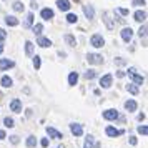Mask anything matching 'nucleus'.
<instances>
[{"label": "nucleus", "instance_id": "f257e3e1", "mask_svg": "<svg viewBox=\"0 0 148 148\" xmlns=\"http://www.w3.org/2000/svg\"><path fill=\"white\" fill-rule=\"evenodd\" d=\"M128 77L133 80L135 85H141V83H143V77H141V75H138V72H136V68H135V67L128 68Z\"/></svg>", "mask_w": 148, "mask_h": 148}, {"label": "nucleus", "instance_id": "f03ea898", "mask_svg": "<svg viewBox=\"0 0 148 148\" xmlns=\"http://www.w3.org/2000/svg\"><path fill=\"white\" fill-rule=\"evenodd\" d=\"M90 43H92L95 48H101L103 45H105V38H103L100 34H95V35H92V38H90Z\"/></svg>", "mask_w": 148, "mask_h": 148}, {"label": "nucleus", "instance_id": "7ed1b4c3", "mask_svg": "<svg viewBox=\"0 0 148 148\" xmlns=\"http://www.w3.org/2000/svg\"><path fill=\"white\" fill-rule=\"evenodd\" d=\"M87 62L92 65H101L103 63V57L98 53H88L87 55Z\"/></svg>", "mask_w": 148, "mask_h": 148}, {"label": "nucleus", "instance_id": "20e7f679", "mask_svg": "<svg viewBox=\"0 0 148 148\" xmlns=\"http://www.w3.org/2000/svg\"><path fill=\"white\" fill-rule=\"evenodd\" d=\"M120 35H121V38H123V42H130L132 37H133V30L130 27H125V28H121Z\"/></svg>", "mask_w": 148, "mask_h": 148}, {"label": "nucleus", "instance_id": "39448f33", "mask_svg": "<svg viewBox=\"0 0 148 148\" xmlns=\"http://www.w3.org/2000/svg\"><path fill=\"white\" fill-rule=\"evenodd\" d=\"M14 65H15L14 60H8V58H0V72L8 70V68H12Z\"/></svg>", "mask_w": 148, "mask_h": 148}, {"label": "nucleus", "instance_id": "423d86ee", "mask_svg": "<svg viewBox=\"0 0 148 148\" xmlns=\"http://www.w3.org/2000/svg\"><path fill=\"white\" fill-rule=\"evenodd\" d=\"M112 80H113V77H112V73H107L103 75L100 78V85L103 88H110V85H112Z\"/></svg>", "mask_w": 148, "mask_h": 148}, {"label": "nucleus", "instance_id": "0eeeda50", "mask_svg": "<svg viewBox=\"0 0 148 148\" xmlns=\"http://www.w3.org/2000/svg\"><path fill=\"white\" fill-rule=\"evenodd\" d=\"M10 110L15 112V113H22V101L18 98H14L10 101Z\"/></svg>", "mask_w": 148, "mask_h": 148}, {"label": "nucleus", "instance_id": "6e6552de", "mask_svg": "<svg viewBox=\"0 0 148 148\" xmlns=\"http://www.w3.org/2000/svg\"><path fill=\"white\" fill-rule=\"evenodd\" d=\"M120 115H118V112L116 110H105L103 112V118L105 120H116Z\"/></svg>", "mask_w": 148, "mask_h": 148}, {"label": "nucleus", "instance_id": "1a4fd4ad", "mask_svg": "<svg viewBox=\"0 0 148 148\" xmlns=\"http://www.w3.org/2000/svg\"><path fill=\"white\" fill-rule=\"evenodd\" d=\"M70 132H72L75 136H82V135H83V128H82V125H78V123H72V125H70Z\"/></svg>", "mask_w": 148, "mask_h": 148}, {"label": "nucleus", "instance_id": "9d476101", "mask_svg": "<svg viewBox=\"0 0 148 148\" xmlns=\"http://www.w3.org/2000/svg\"><path fill=\"white\" fill-rule=\"evenodd\" d=\"M47 133H48V136H52V138H57V140H62V138H63V133L57 132V130H55V128H52V127H48V128H47Z\"/></svg>", "mask_w": 148, "mask_h": 148}, {"label": "nucleus", "instance_id": "9b49d317", "mask_svg": "<svg viewBox=\"0 0 148 148\" xmlns=\"http://www.w3.org/2000/svg\"><path fill=\"white\" fill-rule=\"evenodd\" d=\"M57 7L60 8L62 12H67V10H70V2L68 0H57Z\"/></svg>", "mask_w": 148, "mask_h": 148}, {"label": "nucleus", "instance_id": "f8f14e48", "mask_svg": "<svg viewBox=\"0 0 148 148\" xmlns=\"http://www.w3.org/2000/svg\"><path fill=\"white\" fill-rule=\"evenodd\" d=\"M5 23H7L8 27H17L18 25V18L14 17V15H7L5 17Z\"/></svg>", "mask_w": 148, "mask_h": 148}, {"label": "nucleus", "instance_id": "ddd939ff", "mask_svg": "<svg viewBox=\"0 0 148 148\" xmlns=\"http://www.w3.org/2000/svg\"><path fill=\"white\" fill-rule=\"evenodd\" d=\"M40 15L43 20H50V18H53V10L52 8H43L40 12Z\"/></svg>", "mask_w": 148, "mask_h": 148}, {"label": "nucleus", "instance_id": "4468645a", "mask_svg": "<svg viewBox=\"0 0 148 148\" xmlns=\"http://www.w3.org/2000/svg\"><path fill=\"white\" fill-rule=\"evenodd\" d=\"M83 14H85L87 18H93V17H95L93 7H92V5H83Z\"/></svg>", "mask_w": 148, "mask_h": 148}, {"label": "nucleus", "instance_id": "2eb2a0df", "mask_svg": "<svg viewBox=\"0 0 148 148\" xmlns=\"http://www.w3.org/2000/svg\"><path fill=\"white\" fill-rule=\"evenodd\" d=\"M107 135L108 136H112V138H115V136H118V135H121L123 132H120V130H116V128H113V127H107Z\"/></svg>", "mask_w": 148, "mask_h": 148}, {"label": "nucleus", "instance_id": "dca6fc26", "mask_svg": "<svg viewBox=\"0 0 148 148\" xmlns=\"http://www.w3.org/2000/svg\"><path fill=\"white\" fill-rule=\"evenodd\" d=\"M133 17H135V20L136 22H145V18H147V12H145V10H136Z\"/></svg>", "mask_w": 148, "mask_h": 148}, {"label": "nucleus", "instance_id": "f3484780", "mask_svg": "<svg viewBox=\"0 0 148 148\" xmlns=\"http://www.w3.org/2000/svg\"><path fill=\"white\" fill-rule=\"evenodd\" d=\"M37 45H40L42 48H47V47H50V45H52V42L48 40V38H45V37H38Z\"/></svg>", "mask_w": 148, "mask_h": 148}, {"label": "nucleus", "instance_id": "a211bd4d", "mask_svg": "<svg viewBox=\"0 0 148 148\" xmlns=\"http://www.w3.org/2000/svg\"><path fill=\"white\" fill-rule=\"evenodd\" d=\"M136 107H138V105H136V101L135 100H127L125 101V108H127L128 112H135Z\"/></svg>", "mask_w": 148, "mask_h": 148}, {"label": "nucleus", "instance_id": "6ab92c4d", "mask_svg": "<svg viewBox=\"0 0 148 148\" xmlns=\"http://www.w3.org/2000/svg\"><path fill=\"white\" fill-rule=\"evenodd\" d=\"M0 83H2V87L10 88V87H12V83H14V82H12V78H10V77H7V75H5V77H2V80H0Z\"/></svg>", "mask_w": 148, "mask_h": 148}, {"label": "nucleus", "instance_id": "aec40b11", "mask_svg": "<svg viewBox=\"0 0 148 148\" xmlns=\"http://www.w3.org/2000/svg\"><path fill=\"white\" fill-rule=\"evenodd\" d=\"M103 22L107 23V28H108V30H112V28L115 27L113 23H112V20H110V12H105V14H103Z\"/></svg>", "mask_w": 148, "mask_h": 148}, {"label": "nucleus", "instance_id": "412c9836", "mask_svg": "<svg viewBox=\"0 0 148 148\" xmlns=\"http://www.w3.org/2000/svg\"><path fill=\"white\" fill-rule=\"evenodd\" d=\"M77 82H78V73L72 72V73L68 75V85H77Z\"/></svg>", "mask_w": 148, "mask_h": 148}, {"label": "nucleus", "instance_id": "4be33fe9", "mask_svg": "<svg viewBox=\"0 0 148 148\" xmlns=\"http://www.w3.org/2000/svg\"><path fill=\"white\" fill-rule=\"evenodd\" d=\"M63 38H65V42H67V43H68V45H70V47H75V45H77V38H75L73 35L67 34V35H65V37H63Z\"/></svg>", "mask_w": 148, "mask_h": 148}, {"label": "nucleus", "instance_id": "5701e85b", "mask_svg": "<svg viewBox=\"0 0 148 148\" xmlns=\"http://www.w3.org/2000/svg\"><path fill=\"white\" fill-rule=\"evenodd\" d=\"M127 90L130 92V93H133V95H138V93H140V88L136 87L135 83H128V85H127Z\"/></svg>", "mask_w": 148, "mask_h": 148}, {"label": "nucleus", "instance_id": "b1692460", "mask_svg": "<svg viewBox=\"0 0 148 148\" xmlns=\"http://www.w3.org/2000/svg\"><path fill=\"white\" fill-rule=\"evenodd\" d=\"M32 23H34V14L30 12V14H27V18H25L23 27H25V28H30V27H32Z\"/></svg>", "mask_w": 148, "mask_h": 148}, {"label": "nucleus", "instance_id": "393cba45", "mask_svg": "<svg viewBox=\"0 0 148 148\" xmlns=\"http://www.w3.org/2000/svg\"><path fill=\"white\" fill-rule=\"evenodd\" d=\"M25 53H27L28 57L34 55V43H32V42H25Z\"/></svg>", "mask_w": 148, "mask_h": 148}, {"label": "nucleus", "instance_id": "a878e982", "mask_svg": "<svg viewBox=\"0 0 148 148\" xmlns=\"http://www.w3.org/2000/svg\"><path fill=\"white\" fill-rule=\"evenodd\" d=\"M27 147L28 148H34V147H37V138H35L34 135H30L27 138Z\"/></svg>", "mask_w": 148, "mask_h": 148}, {"label": "nucleus", "instance_id": "bb28decb", "mask_svg": "<svg viewBox=\"0 0 148 148\" xmlns=\"http://www.w3.org/2000/svg\"><path fill=\"white\" fill-rule=\"evenodd\" d=\"M83 148H93V136H92V135H88V136H87Z\"/></svg>", "mask_w": 148, "mask_h": 148}, {"label": "nucleus", "instance_id": "cd10ccee", "mask_svg": "<svg viewBox=\"0 0 148 148\" xmlns=\"http://www.w3.org/2000/svg\"><path fill=\"white\" fill-rule=\"evenodd\" d=\"M12 7H14V10L15 12H22V10H23V3H22V2H18V0H17V2H14V5H12Z\"/></svg>", "mask_w": 148, "mask_h": 148}, {"label": "nucleus", "instance_id": "c85d7f7f", "mask_svg": "<svg viewBox=\"0 0 148 148\" xmlns=\"http://www.w3.org/2000/svg\"><path fill=\"white\" fill-rule=\"evenodd\" d=\"M95 77H97V72H95V70H87V72H85V78H87V80H93Z\"/></svg>", "mask_w": 148, "mask_h": 148}, {"label": "nucleus", "instance_id": "c756f323", "mask_svg": "<svg viewBox=\"0 0 148 148\" xmlns=\"http://www.w3.org/2000/svg\"><path fill=\"white\" fill-rule=\"evenodd\" d=\"M32 30H34L35 35H38V37H40L42 30H43V25H42V23H37V25H34V28H32Z\"/></svg>", "mask_w": 148, "mask_h": 148}, {"label": "nucleus", "instance_id": "7c9ffc66", "mask_svg": "<svg viewBox=\"0 0 148 148\" xmlns=\"http://www.w3.org/2000/svg\"><path fill=\"white\" fill-rule=\"evenodd\" d=\"M77 20H78L77 14H68L67 15V22H68V23H77Z\"/></svg>", "mask_w": 148, "mask_h": 148}, {"label": "nucleus", "instance_id": "2f4dec72", "mask_svg": "<svg viewBox=\"0 0 148 148\" xmlns=\"http://www.w3.org/2000/svg\"><path fill=\"white\" fill-rule=\"evenodd\" d=\"M3 125H5L7 128H14L15 127V125H14V118H8V116H7V118L3 120Z\"/></svg>", "mask_w": 148, "mask_h": 148}, {"label": "nucleus", "instance_id": "473e14b6", "mask_svg": "<svg viewBox=\"0 0 148 148\" xmlns=\"http://www.w3.org/2000/svg\"><path fill=\"white\" fill-rule=\"evenodd\" d=\"M40 57H38V55H35L34 57V67H35V70H38V68H40Z\"/></svg>", "mask_w": 148, "mask_h": 148}, {"label": "nucleus", "instance_id": "72a5a7b5", "mask_svg": "<svg viewBox=\"0 0 148 148\" xmlns=\"http://www.w3.org/2000/svg\"><path fill=\"white\" fill-rule=\"evenodd\" d=\"M133 5H136V7H143V5H147V0H133Z\"/></svg>", "mask_w": 148, "mask_h": 148}, {"label": "nucleus", "instance_id": "f704fd0d", "mask_svg": "<svg viewBox=\"0 0 148 148\" xmlns=\"http://www.w3.org/2000/svg\"><path fill=\"white\" fill-rule=\"evenodd\" d=\"M138 35H140V37H147V25L140 27V30H138Z\"/></svg>", "mask_w": 148, "mask_h": 148}, {"label": "nucleus", "instance_id": "c9c22d12", "mask_svg": "<svg viewBox=\"0 0 148 148\" xmlns=\"http://www.w3.org/2000/svg\"><path fill=\"white\" fill-rule=\"evenodd\" d=\"M138 133H141V135H147V133H148V128L145 127V125H141V127H138Z\"/></svg>", "mask_w": 148, "mask_h": 148}, {"label": "nucleus", "instance_id": "e433bc0d", "mask_svg": "<svg viewBox=\"0 0 148 148\" xmlns=\"http://www.w3.org/2000/svg\"><path fill=\"white\" fill-rule=\"evenodd\" d=\"M5 38H7V32L3 28H0V40H5Z\"/></svg>", "mask_w": 148, "mask_h": 148}, {"label": "nucleus", "instance_id": "4c0bfd02", "mask_svg": "<svg viewBox=\"0 0 148 148\" xmlns=\"http://www.w3.org/2000/svg\"><path fill=\"white\" fill-rule=\"evenodd\" d=\"M116 14H121V15H128V8H116Z\"/></svg>", "mask_w": 148, "mask_h": 148}, {"label": "nucleus", "instance_id": "58836bf2", "mask_svg": "<svg viewBox=\"0 0 148 148\" xmlns=\"http://www.w3.org/2000/svg\"><path fill=\"white\" fill-rule=\"evenodd\" d=\"M10 141H12L14 145H17V143H18V136H17V135H12V136H10Z\"/></svg>", "mask_w": 148, "mask_h": 148}, {"label": "nucleus", "instance_id": "ea45409f", "mask_svg": "<svg viewBox=\"0 0 148 148\" xmlns=\"http://www.w3.org/2000/svg\"><path fill=\"white\" fill-rule=\"evenodd\" d=\"M115 63H116V65H125V60L118 57V58H115Z\"/></svg>", "mask_w": 148, "mask_h": 148}, {"label": "nucleus", "instance_id": "a19ab883", "mask_svg": "<svg viewBox=\"0 0 148 148\" xmlns=\"http://www.w3.org/2000/svg\"><path fill=\"white\" fill-rule=\"evenodd\" d=\"M42 147H43V148L48 147V140H47V138H42Z\"/></svg>", "mask_w": 148, "mask_h": 148}, {"label": "nucleus", "instance_id": "79ce46f5", "mask_svg": "<svg viewBox=\"0 0 148 148\" xmlns=\"http://www.w3.org/2000/svg\"><path fill=\"white\" fill-rule=\"evenodd\" d=\"M130 145H136V138L135 136H130Z\"/></svg>", "mask_w": 148, "mask_h": 148}, {"label": "nucleus", "instance_id": "37998d69", "mask_svg": "<svg viewBox=\"0 0 148 148\" xmlns=\"http://www.w3.org/2000/svg\"><path fill=\"white\" fill-rule=\"evenodd\" d=\"M116 77H118V78H123V77H125V72H116Z\"/></svg>", "mask_w": 148, "mask_h": 148}, {"label": "nucleus", "instance_id": "c03bdc74", "mask_svg": "<svg viewBox=\"0 0 148 148\" xmlns=\"http://www.w3.org/2000/svg\"><path fill=\"white\" fill-rule=\"evenodd\" d=\"M3 138H5V132H3V130H0V140H3Z\"/></svg>", "mask_w": 148, "mask_h": 148}, {"label": "nucleus", "instance_id": "a18cd8bd", "mask_svg": "<svg viewBox=\"0 0 148 148\" xmlns=\"http://www.w3.org/2000/svg\"><path fill=\"white\" fill-rule=\"evenodd\" d=\"M138 120H145V113H140V115H138Z\"/></svg>", "mask_w": 148, "mask_h": 148}, {"label": "nucleus", "instance_id": "49530a36", "mask_svg": "<svg viewBox=\"0 0 148 148\" xmlns=\"http://www.w3.org/2000/svg\"><path fill=\"white\" fill-rule=\"evenodd\" d=\"M3 52V43H0V53Z\"/></svg>", "mask_w": 148, "mask_h": 148}, {"label": "nucleus", "instance_id": "de8ad7c7", "mask_svg": "<svg viewBox=\"0 0 148 148\" xmlns=\"http://www.w3.org/2000/svg\"><path fill=\"white\" fill-rule=\"evenodd\" d=\"M75 2H78V0H75Z\"/></svg>", "mask_w": 148, "mask_h": 148}]
</instances>
